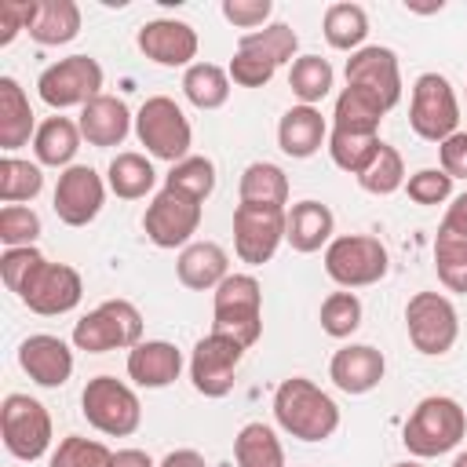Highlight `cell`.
<instances>
[{
    "mask_svg": "<svg viewBox=\"0 0 467 467\" xmlns=\"http://www.w3.org/2000/svg\"><path fill=\"white\" fill-rule=\"evenodd\" d=\"M274 420L299 441H325L339 427V405L306 376H288L274 390Z\"/></svg>",
    "mask_w": 467,
    "mask_h": 467,
    "instance_id": "cell-1",
    "label": "cell"
},
{
    "mask_svg": "<svg viewBox=\"0 0 467 467\" xmlns=\"http://www.w3.org/2000/svg\"><path fill=\"white\" fill-rule=\"evenodd\" d=\"M463 434H467V412L456 398H445V394L423 398L401 427L405 449L420 460L445 456L449 449H456L463 441Z\"/></svg>",
    "mask_w": 467,
    "mask_h": 467,
    "instance_id": "cell-2",
    "label": "cell"
},
{
    "mask_svg": "<svg viewBox=\"0 0 467 467\" xmlns=\"http://www.w3.org/2000/svg\"><path fill=\"white\" fill-rule=\"evenodd\" d=\"M212 332L237 339L244 350L259 343V336H263V288L252 274H230L215 288Z\"/></svg>",
    "mask_w": 467,
    "mask_h": 467,
    "instance_id": "cell-3",
    "label": "cell"
},
{
    "mask_svg": "<svg viewBox=\"0 0 467 467\" xmlns=\"http://www.w3.org/2000/svg\"><path fill=\"white\" fill-rule=\"evenodd\" d=\"M135 135L146 146L150 157L157 161H186L190 157V142H193V128L186 120V113L179 109L175 99L168 95H150L139 113H135Z\"/></svg>",
    "mask_w": 467,
    "mask_h": 467,
    "instance_id": "cell-4",
    "label": "cell"
},
{
    "mask_svg": "<svg viewBox=\"0 0 467 467\" xmlns=\"http://www.w3.org/2000/svg\"><path fill=\"white\" fill-rule=\"evenodd\" d=\"M139 343H142V314L128 299H106L73 325V347L88 354H106L117 347L131 350Z\"/></svg>",
    "mask_w": 467,
    "mask_h": 467,
    "instance_id": "cell-5",
    "label": "cell"
},
{
    "mask_svg": "<svg viewBox=\"0 0 467 467\" xmlns=\"http://www.w3.org/2000/svg\"><path fill=\"white\" fill-rule=\"evenodd\" d=\"M80 412L84 420L106 434V438H128L139 431L142 423V405H139V394L113 379V376H95L84 383V394H80Z\"/></svg>",
    "mask_w": 467,
    "mask_h": 467,
    "instance_id": "cell-6",
    "label": "cell"
},
{
    "mask_svg": "<svg viewBox=\"0 0 467 467\" xmlns=\"http://www.w3.org/2000/svg\"><path fill=\"white\" fill-rule=\"evenodd\" d=\"M387 266H390V255L383 241L368 234H343V237H332L325 248V274L347 292L376 285L387 274Z\"/></svg>",
    "mask_w": 467,
    "mask_h": 467,
    "instance_id": "cell-7",
    "label": "cell"
},
{
    "mask_svg": "<svg viewBox=\"0 0 467 467\" xmlns=\"http://www.w3.org/2000/svg\"><path fill=\"white\" fill-rule=\"evenodd\" d=\"M409 124L423 142H438V146L460 131V102H456L452 84L441 73L416 77L412 102H409Z\"/></svg>",
    "mask_w": 467,
    "mask_h": 467,
    "instance_id": "cell-8",
    "label": "cell"
},
{
    "mask_svg": "<svg viewBox=\"0 0 467 467\" xmlns=\"http://www.w3.org/2000/svg\"><path fill=\"white\" fill-rule=\"evenodd\" d=\"M405 328H409V343L420 354L438 358V354L452 350V343L460 336V314H456L449 296H441V292H416L405 303Z\"/></svg>",
    "mask_w": 467,
    "mask_h": 467,
    "instance_id": "cell-9",
    "label": "cell"
},
{
    "mask_svg": "<svg viewBox=\"0 0 467 467\" xmlns=\"http://www.w3.org/2000/svg\"><path fill=\"white\" fill-rule=\"evenodd\" d=\"M0 434L15 460H40L51 449V412L29 394H7L0 405Z\"/></svg>",
    "mask_w": 467,
    "mask_h": 467,
    "instance_id": "cell-10",
    "label": "cell"
},
{
    "mask_svg": "<svg viewBox=\"0 0 467 467\" xmlns=\"http://www.w3.org/2000/svg\"><path fill=\"white\" fill-rule=\"evenodd\" d=\"M40 99L51 109H69V106H88L91 99L102 95V66L91 55H69L47 66L36 80Z\"/></svg>",
    "mask_w": 467,
    "mask_h": 467,
    "instance_id": "cell-11",
    "label": "cell"
},
{
    "mask_svg": "<svg viewBox=\"0 0 467 467\" xmlns=\"http://www.w3.org/2000/svg\"><path fill=\"white\" fill-rule=\"evenodd\" d=\"M285 223H288L285 208L241 201L234 208V252H237V259L248 266L270 263L285 241Z\"/></svg>",
    "mask_w": 467,
    "mask_h": 467,
    "instance_id": "cell-12",
    "label": "cell"
},
{
    "mask_svg": "<svg viewBox=\"0 0 467 467\" xmlns=\"http://www.w3.org/2000/svg\"><path fill=\"white\" fill-rule=\"evenodd\" d=\"M84 296V281L73 266L66 263H51V259H40L29 277L22 281L18 288V299L40 314V317H58V314H69Z\"/></svg>",
    "mask_w": 467,
    "mask_h": 467,
    "instance_id": "cell-13",
    "label": "cell"
},
{
    "mask_svg": "<svg viewBox=\"0 0 467 467\" xmlns=\"http://www.w3.org/2000/svg\"><path fill=\"white\" fill-rule=\"evenodd\" d=\"M241 358H244V347L223 332H208L204 339H197V347L190 354L193 390L204 398H226L234 390V376H237Z\"/></svg>",
    "mask_w": 467,
    "mask_h": 467,
    "instance_id": "cell-14",
    "label": "cell"
},
{
    "mask_svg": "<svg viewBox=\"0 0 467 467\" xmlns=\"http://www.w3.org/2000/svg\"><path fill=\"white\" fill-rule=\"evenodd\" d=\"M197 226H201V201L168 186L146 204L142 215V230L157 248H186Z\"/></svg>",
    "mask_w": 467,
    "mask_h": 467,
    "instance_id": "cell-15",
    "label": "cell"
},
{
    "mask_svg": "<svg viewBox=\"0 0 467 467\" xmlns=\"http://www.w3.org/2000/svg\"><path fill=\"white\" fill-rule=\"evenodd\" d=\"M106 201V182L91 164H73L55 182V215L66 226H88Z\"/></svg>",
    "mask_w": 467,
    "mask_h": 467,
    "instance_id": "cell-16",
    "label": "cell"
},
{
    "mask_svg": "<svg viewBox=\"0 0 467 467\" xmlns=\"http://www.w3.org/2000/svg\"><path fill=\"white\" fill-rule=\"evenodd\" d=\"M347 84L372 91L387 109L398 106V99H401V66H398V55L390 47H379V44H368V47L354 51L347 58Z\"/></svg>",
    "mask_w": 467,
    "mask_h": 467,
    "instance_id": "cell-17",
    "label": "cell"
},
{
    "mask_svg": "<svg viewBox=\"0 0 467 467\" xmlns=\"http://www.w3.org/2000/svg\"><path fill=\"white\" fill-rule=\"evenodd\" d=\"M139 51L150 58V62H157V66H193V58H197V47H201V40H197V29L190 26V22H179V18H153V22H146L142 29H139Z\"/></svg>",
    "mask_w": 467,
    "mask_h": 467,
    "instance_id": "cell-18",
    "label": "cell"
},
{
    "mask_svg": "<svg viewBox=\"0 0 467 467\" xmlns=\"http://www.w3.org/2000/svg\"><path fill=\"white\" fill-rule=\"evenodd\" d=\"M18 365H22V372L33 383H40V387H62L73 376V350H69L66 339L47 336V332H36V336H26L22 339Z\"/></svg>",
    "mask_w": 467,
    "mask_h": 467,
    "instance_id": "cell-19",
    "label": "cell"
},
{
    "mask_svg": "<svg viewBox=\"0 0 467 467\" xmlns=\"http://www.w3.org/2000/svg\"><path fill=\"white\" fill-rule=\"evenodd\" d=\"M383 372H387V361L376 347L368 343H350V347H339L328 361V379L343 390V394H368L383 383Z\"/></svg>",
    "mask_w": 467,
    "mask_h": 467,
    "instance_id": "cell-20",
    "label": "cell"
},
{
    "mask_svg": "<svg viewBox=\"0 0 467 467\" xmlns=\"http://www.w3.org/2000/svg\"><path fill=\"white\" fill-rule=\"evenodd\" d=\"M179 372H182V354L168 339H142L139 347L128 350V376L146 390H161L175 383Z\"/></svg>",
    "mask_w": 467,
    "mask_h": 467,
    "instance_id": "cell-21",
    "label": "cell"
},
{
    "mask_svg": "<svg viewBox=\"0 0 467 467\" xmlns=\"http://www.w3.org/2000/svg\"><path fill=\"white\" fill-rule=\"evenodd\" d=\"M131 113L124 106V99L117 95H99L91 99L84 109H80V135L88 139V146H99V150H109V146H120L131 131Z\"/></svg>",
    "mask_w": 467,
    "mask_h": 467,
    "instance_id": "cell-22",
    "label": "cell"
},
{
    "mask_svg": "<svg viewBox=\"0 0 467 467\" xmlns=\"http://www.w3.org/2000/svg\"><path fill=\"white\" fill-rule=\"evenodd\" d=\"M175 274L186 288L193 292H208V288H219L226 277H230V255L226 248H219L215 241H193L179 252L175 259Z\"/></svg>",
    "mask_w": 467,
    "mask_h": 467,
    "instance_id": "cell-23",
    "label": "cell"
},
{
    "mask_svg": "<svg viewBox=\"0 0 467 467\" xmlns=\"http://www.w3.org/2000/svg\"><path fill=\"white\" fill-rule=\"evenodd\" d=\"M328 139V124L321 117L317 106H292L285 109L281 124H277V146L296 157V161H306L321 150V142Z\"/></svg>",
    "mask_w": 467,
    "mask_h": 467,
    "instance_id": "cell-24",
    "label": "cell"
},
{
    "mask_svg": "<svg viewBox=\"0 0 467 467\" xmlns=\"http://www.w3.org/2000/svg\"><path fill=\"white\" fill-rule=\"evenodd\" d=\"M332 230H336V219H332L328 204H321V201H299V204H292V212H288L285 241H288L296 252L306 255V252L328 248Z\"/></svg>",
    "mask_w": 467,
    "mask_h": 467,
    "instance_id": "cell-25",
    "label": "cell"
},
{
    "mask_svg": "<svg viewBox=\"0 0 467 467\" xmlns=\"http://www.w3.org/2000/svg\"><path fill=\"white\" fill-rule=\"evenodd\" d=\"M80 124L69 120V117H47L36 135H33V153H36V164L44 168H73V157L80 150Z\"/></svg>",
    "mask_w": 467,
    "mask_h": 467,
    "instance_id": "cell-26",
    "label": "cell"
},
{
    "mask_svg": "<svg viewBox=\"0 0 467 467\" xmlns=\"http://www.w3.org/2000/svg\"><path fill=\"white\" fill-rule=\"evenodd\" d=\"M36 135L29 99L15 77H0V150H18Z\"/></svg>",
    "mask_w": 467,
    "mask_h": 467,
    "instance_id": "cell-27",
    "label": "cell"
},
{
    "mask_svg": "<svg viewBox=\"0 0 467 467\" xmlns=\"http://www.w3.org/2000/svg\"><path fill=\"white\" fill-rule=\"evenodd\" d=\"M387 117V106L365 91V88H354L347 84L336 99V109H332V128L339 131H365V135H379V124Z\"/></svg>",
    "mask_w": 467,
    "mask_h": 467,
    "instance_id": "cell-28",
    "label": "cell"
},
{
    "mask_svg": "<svg viewBox=\"0 0 467 467\" xmlns=\"http://www.w3.org/2000/svg\"><path fill=\"white\" fill-rule=\"evenodd\" d=\"M80 33V7L73 0H36L33 22H29V36L44 47L55 44H69Z\"/></svg>",
    "mask_w": 467,
    "mask_h": 467,
    "instance_id": "cell-29",
    "label": "cell"
},
{
    "mask_svg": "<svg viewBox=\"0 0 467 467\" xmlns=\"http://www.w3.org/2000/svg\"><path fill=\"white\" fill-rule=\"evenodd\" d=\"M325 40L336 47V51H361L365 47V36H368V15L361 4H350V0H339V4H328L325 11Z\"/></svg>",
    "mask_w": 467,
    "mask_h": 467,
    "instance_id": "cell-30",
    "label": "cell"
},
{
    "mask_svg": "<svg viewBox=\"0 0 467 467\" xmlns=\"http://www.w3.org/2000/svg\"><path fill=\"white\" fill-rule=\"evenodd\" d=\"M153 182H157L153 164H150L142 153H135V150L117 153V157L109 161V168H106V186H109L120 201H139V197H146V193L153 190Z\"/></svg>",
    "mask_w": 467,
    "mask_h": 467,
    "instance_id": "cell-31",
    "label": "cell"
},
{
    "mask_svg": "<svg viewBox=\"0 0 467 467\" xmlns=\"http://www.w3.org/2000/svg\"><path fill=\"white\" fill-rule=\"evenodd\" d=\"M237 467H285V449L266 423H244L234 438Z\"/></svg>",
    "mask_w": 467,
    "mask_h": 467,
    "instance_id": "cell-32",
    "label": "cell"
},
{
    "mask_svg": "<svg viewBox=\"0 0 467 467\" xmlns=\"http://www.w3.org/2000/svg\"><path fill=\"white\" fill-rule=\"evenodd\" d=\"M182 95L197 109H219L230 99V73L215 62H193L182 73Z\"/></svg>",
    "mask_w": 467,
    "mask_h": 467,
    "instance_id": "cell-33",
    "label": "cell"
},
{
    "mask_svg": "<svg viewBox=\"0 0 467 467\" xmlns=\"http://www.w3.org/2000/svg\"><path fill=\"white\" fill-rule=\"evenodd\" d=\"M241 201L248 204H270V208H285L288 204V175L270 164V161H255L241 171Z\"/></svg>",
    "mask_w": 467,
    "mask_h": 467,
    "instance_id": "cell-34",
    "label": "cell"
},
{
    "mask_svg": "<svg viewBox=\"0 0 467 467\" xmlns=\"http://www.w3.org/2000/svg\"><path fill=\"white\" fill-rule=\"evenodd\" d=\"M383 139L379 135H365V131H339L332 128L328 131V153H332V164L339 171H350V175H361L372 157L379 153Z\"/></svg>",
    "mask_w": 467,
    "mask_h": 467,
    "instance_id": "cell-35",
    "label": "cell"
},
{
    "mask_svg": "<svg viewBox=\"0 0 467 467\" xmlns=\"http://www.w3.org/2000/svg\"><path fill=\"white\" fill-rule=\"evenodd\" d=\"M332 66L321 55H299L288 69V88L299 99V106H314L332 91Z\"/></svg>",
    "mask_w": 467,
    "mask_h": 467,
    "instance_id": "cell-36",
    "label": "cell"
},
{
    "mask_svg": "<svg viewBox=\"0 0 467 467\" xmlns=\"http://www.w3.org/2000/svg\"><path fill=\"white\" fill-rule=\"evenodd\" d=\"M44 190V171L36 161H22V157H0V201L4 204H22L33 201Z\"/></svg>",
    "mask_w": 467,
    "mask_h": 467,
    "instance_id": "cell-37",
    "label": "cell"
},
{
    "mask_svg": "<svg viewBox=\"0 0 467 467\" xmlns=\"http://www.w3.org/2000/svg\"><path fill=\"white\" fill-rule=\"evenodd\" d=\"M164 186L168 190H179V193H186V197H193V201L204 204L212 197V190H215V164L208 157L190 153L186 161L171 164V171L164 175Z\"/></svg>",
    "mask_w": 467,
    "mask_h": 467,
    "instance_id": "cell-38",
    "label": "cell"
},
{
    "mask_svg": "<svg viewBox=\"0 0 467 467\" xmlns=\"http://www.w3.org/2000/svg\"><path fill=\"white\" fill-rule=\"evenodd\" d=\"M358 182H361L365 193H376V197H387V193L401 190L405 186V161H401V153L383 142L379 153L372 157V164L358 175Z\"/></svg>",
    "mask_w": 467,
    "mask_h": 467,
    "instance_id": "cell-39",
    "label": "cell"
},
{
    "mask_svg": "<svg viewBox=\"0 0 467 467\" xmlns=\"http://www.w3.org/2000/svg\"><path fill=\"white\" fill-rule=\"evenodd\" d=\"M434 270L449 292H467V237H434Z\"/></svg>",
    "mask_w": 467,
    "mask_h": 467,
    "instance_id": "cell-40",
    "label": "cell"
},
{
    "mask_svg": "<svg viewBox=\"0 0 467 467\" xmlns=\"http://www.w3.org/2000/svg\"><path fill=\"white\" fill-rule=\"evenodd\" d=\"M237 47L263 51L274 66H281V62H292V55H296V47H299V36H296V29H292L288 22H270V26L255 29V33H241Z\"/></svg>",
    "mask_w": 467,
    "mask_h": 467,
    "instance_id": "cell-41",
    "label": "cell"
},
{
    "mask_svg": "<svg viewBox=\"0 0 467 467\" xmlns=\"http://www.w3.org/2000/svg\"><path fill=\"white\" fill-rule=\"evenodd\" d=\"M358 325H361V299L354 292L343 288V292L325 296V303H321V328H325V336L347 339V336L358 332Z\"/></svg>",
    "mask_w": 467,
    "mask_h": 467,
    "instance_id": "cell-42",
    "label": "cell"
},
{
    "mask_svg": "<svg viewBox=\"0 0 467 467\" xmlns=\"http://www.w3.org/2000/svg\"><path fill=\"white\" fill-rule=\"evenodd\" d=\"M113 463V452L95 441V438H80V434H69L58 441V449L51 452V467H109Z\"/></svg>",
    "mask_w": 467,
    "mask_h": 467,
    "instance_id": "cell-43",
    "label": "cell"
},
{
    "mask_svg": "<svg viewBox=\"0 0 467 467\" xmlns=\"http://www.w3.org/2000/svg\"><path fill=\"white\" fill-rule=\"evenodd\" d=\"M40 237V215L29 204H4L0 208V241L7 248H29Z\"/></svg>",
    "mask_w": 467,
    "mask_h": 467,
    "instance_id": "cell-44",
    "label": "cell"
},
{
    "mask_svg": "<svg viewBox=\"0 0 467 467\" xmlns=\"http://www.w3.org/2000/svg\"><path fill=\"white\" fill-rule=\"evenodd\" d=\"M230 80L237 84V88H263V84H270L274 80V73H277V66L263 55V51H252V47H237L234 51V58H230Z\"/></svg>",
    "mask_w": 467,
    "mask_h": 467,
    "instance_id": "cell-45",
    "label": "cell"
},
{
    "mask_svg": "<svg viewBox=\"0 0 467 467\" xmlns=\"http://www.w3.org/2000/svg\"><path fill=\"white\" fill-rule=\"evenodd\" d=\"M405 193L423 204V208H434V204H445L452 197V179L441 171V168H420L416 175L405 179Z\"/></svg>",
    "mask_w": 467,
    "mask_h": 467,
    "instance_id": "cell-46",
    "label": "cell"
},
{
    "mask_svg": "<svg viewBox=\"0 0 467 467\" xmlns=\"http://www.w3.org/2000/svg\"><path fill=\"white\" fill-rule=\"evenodd\" d=\"M270 11H274L270 0H223V18L237 29H248V33L263 29Z\"/></svg>",
    "mask_w": 467,
    "mask_h": 467,
    "instance_id": "cell-47",
    "label": "cell"
},
{
    "mask_svg": "<svg viewBox=\"0 0 467 467\" xmlns=\"http://www.w3.org/2000/svg\"><path fill=\"white\" fill-rule=\"evenodd\" d=\"M44 255L29 244V248H7L4 255H0V277H4V285L18 296V288H22V281L29 277V270L40 263Z\"/></svg>",
    "mask_w": 467,
    "mask_h": 467,
    "instance_id": "cell-48",
    "label": "cell"
},
{
    "mask_svg": "<svg viewBox=\"0 0 467 467\" xmlns=\"http://www.w3.org/2000/svg\"><path fill=\"white\" fill-rule=\"evenodd\" d=\"M36 0H0V47H7L22 29L29 33Z\"/></svg>",
    "mask_w": 467,
    "mask_h": 467,
    "instance_id": "cell-49",
    "label": "cell"
},
{
    "mask_svg": "<svg viewBox=\"0 0 467 467\" xmlns=\"http://www.w3.org/2000/svg\"><path fill=\"white\" fill-rule=\"evenodd\" d=\"M438 161H441V171L449 179H467V131L449 135L438 146Z\"/></svg>",
    "mask_w": 467,
    "mask_h": 467,
    "instance_id": "cell-50",
    "label": "cell"
},
{
    "mask_svg": "<svg viewBox=\"0 0 467 467\" xmlns=\"http://www.w3.org/2000/svg\"><path fill=\"white\" fill-rule=\"evenodd\" d=\"M438 234H452V237H467V193H460V197H452V204H449V212H445V219H441V226H438Z\"/></svg>",
    "mask_w": 467,
    "mask_h": 467,
    "instance_id": "cell-51",
    "label": "cell"
},
{
    "mask_svg": "<svg viewBox=\"0 0 467 467\" xmlns=\"http://www.w3.org/2000/svg\"><path fill=\"white\" fill-rule=\"evenodd\" d=\"M157 467H208V460L197 449H171Z\"/></svg>",
    "mask_w": 467,
    "mask_h": 467,
    "instance_id": "cell-52",
    "label": "cell"
},
{
    "mask_svg": "<svg viewBox=\"0 0 467 467\" xmlns=\"http://www.w3.org/2000/svg\"><path fill=\"white\" fill-rule=\"evenodd\" d=\"M109 467H157V463H153L150 452H142V449H117Z\"/></svg>",
    "mask_w": 467,
    "mask_h": 467,
    "instance_id": "cell-53",
    "label": "cell"
},
{
    "mask_svg": "<svg viewBox=\"0 0 467 467\" xmlns=\"http://www.w3.org/2000/svg\"><path fill=\"white\" fill-rule=\"evenodd\" d=\"M452 467H467V452H460V456L452 460Z\"/></svg>",
    "mask_w": 467,
    "mask_h": 467,
    "instance_id": "cell-54",
    "label": "cell"
},
{
    "mask_svg": "<svg viewBox=\"0 0 467 467\" xmlns=\"http://www.w3.org/2000/svg\"><path fill=\"white\" fill-rule=\"evenodd\" d=\"M390 467H423V463H416V460H405V463H390Z\"/></svg>",
    "mask_w": 467,
    "mask_h": 467,
    "instance_id": "cell-55",
    "label": "cell"
}]
</instances>
